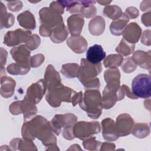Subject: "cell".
Returning <instances> with one entry per match:
<instances>
[{"label": "cell", "instance_id": "obj_42", "mask_svg": "<svg viewBox=\"0 0 151 151\" xmlns=\"http://www.w3.org/2000/svg\"><path fill=\"white\" fill-rule=\"evenodd\" d=\"M124 14L129 17L130 18H135L136 17H137L139 16V11L137 8H136L135 7H133V6H130L127 8L126 9V11L124 12Z\"/></svg>", "mask_w": 151, "mask_h": 151}, {"label": "cell", "instance_id": "obj_27", "mask_svg": "<svg viewBox=\"0 0 151 151\" xmlns=\"http://www.w3.org/2000/svg\"><path fill=\"white\" fill-rule=\"evenodd\" d=\"M66 10L73 14H81L84 7V1H61Z\"/></svg>", "mask_w": 151, "mask_h": 151}, {"label": "cell", "instance_id": "obj_4", "mask_svg": "<svg viewBox=\"0 0 151 151\" xmlns=\"http://www.w3.org/2000/svg\"><path fill=\"white\" fill-rule=\"evenodd\" d=\"M76 93L73 89L64 86L62 84L48 89L45 99L50 106L57 107L62 101L71 102L73 96Z\"/></svg>", "mask_w": 151, "mask_h": 151}, {"label": "cell", "instance_id": "obj_30", "mask_svg": "<svg viewBox=\"0 0 151 151\" xmlns=\"http://www.w3.org/2000/svg\"><path fill=\"white\" fill-rule=\"evenodd\" d=\"M79 71V66L77 64L69 63L64 64L61 70L64 76L67 78H74L77 77Z\"/></svg>", "mask_w": 151, "mask_h": 151}, {"label": "cell", "instance_id": "obj_38", "mask_svg": "<svg viewBox=\"0 0 151 151\" xmlns=\"http://www.w3.org/2000/svg\"><path fill=\"white\" fill-rule=\"evenodd\" d=\"M50 8L61 15L64 13L65 7L64 6L61 1H52L50 4Z\"/></svg>", "mask_w": 151, "mask_h": 151}, {"label": "cell", "instance_id": "obj_15", "mask_svg": "<svg viewBox=\"0 0 151 151\" xmlns=\"http://www.w3.org/2000/svg\"><path fill=\"white\" fill-rule=\"evenodd\" d=\"M44 83L46 88L48 89L61 84L60 75L52 65H48L46 68L44 76Z\"/></svg>", "mask_w": 151, "mask_h": 151}, {"label": "cell", "instance_id": "obj_13", "mask_svg": "<svg viewBox=\"0 0 151 151\" xmlns=\"http://www.w3.org/2000/svg\"><path fill=\"white\" fill-rule=\"evenodd\" d=\"M106 57V52L103 47L99 44H94L88 49L86 53V60L94 64L100 63Z\"/></svg>", "mask_w": 151, "mask_h": 151}, {"label": "cell", "instance_id": "obj_43", "mask_svg": "<svg viewBox=\"0 0 151 151\" xmlns=\"http://www.w3.org/2000/svg\"><path fill=\"white\" fill-rule=\"evenodd\" d=\"M150 12H149L147 13L144 14L142 16V21L143 23L146 26H150Z\"/></svg>", "mask_w": 151, "mask_h": 151}, {"label": "cell", "instance_id": "obj_9", "mask_svg": "<svg viewBox=\"0 0 151 151\" xmlns=\"http://www.w3.org/2000/svg\"><path fill=\"white\" fill-rule=\"evenodd\" d=\"M45 89L46 87L44 81L40 80L28 88L24 100L35 104H37L43 97L45 92Z\"/></svg>", "mask_w": 151, "mask_h": 151}, {"label": "cell", "instance_id": "obj_1", "mask_svg": "<svg viewBox=\"0 0 151 151\" xmlns=\"http://www.w3.org/2000/svg\"><path fill=\"white\" fill-rule=\"evenodd\" d=\"M52 131L50 123L41 116H38L32 120L24 123L22 128V135L23 137L28 139H34L37 137L44 145H47V142L49 141L55 143V137L51 133Z\"/></svg>", "mask_w": 151, "mask_h": 151}, {"label": "cell", "instance_id": "obj_37", "mask_svg": "<svg viewBox=\"0 0 151 151\" xmlns=\"http://www.w3.org/2000/svg\"><path fill=\"white\" fill-rule=\"evenodd\" d=\"M40 44V39L38 35L34 34L31 35L28 41L25 44V45L30 50H34L36 49Z\"/></svg>", "mask_w": 151, "mask_h": 151}, {"label": "cell", "instance_id": "obj_11", "mask_svg": "<svg viewBox=\"0 0 151 151\" xmlns=\"http://www.w3.org/2000/svg\"><path fill=\"white\" fill-rule=\"evenodd\" d=\"M11 54L18 64L25 68H30V51L26 45L13 48Z\"/></svg>", "mask_w": 151, "mask_h": 151}, {"label": "cell", "instance_id": "obj_18", "mask_svg": "<svg viewBox=\"0 0 151 151\" xmlns=\"http://www.w3.org/2000/svg\"><path fill=\"white\" fill-rule=\"evenodd\" d=\"M120 73L119 70L116 67L110 68L104 72V77L108 87L118 90L120 85Z\"/></svg>", "mask_w": 151, "mask_h": 151}, {"label": "cell", "instance_id": "obj_33", "mask_svg": "<svg viewBox=\"0 0 151 151\" xmlns=\"http://www.w3.org/2000/svg\"><path fill=\"white\" fill-rule=\"evenodd\" d=\"M134 49V44H130L127 41H126L124 39H122L120 43L117 46L116 51L117 52L122 54L123 55H128L132 53Z\"/></svg>", "mask_w": 151, "mask_h": 151}, {"label": "cell", "instance_id": "obj_12", "mask_svg": "<svg viewBox=\"0 0 151 151\" xmlns=\"http://www.w3.org/2000/svg\"><path fill=\"white\" fill-rule=\"evenodd\" d=\"M133 124V120L130 115L126 113L119 115L117 117L116 124H115L119 136L129 134L132 131Z\"/></svg>", "mask_w": 151, "mask_h": 151}, {"label": "cell", "instance_id": "obj_6", "mask_svg": "<svg viewBox=\"0 0 151 151\" xmlns=\"http://www.w3.org/2000/svg\"><path fill=\"white\" fill-rule=\"evenodd\" d=\"M39 14L42 25L51 30L63 24L61 15L50 8L44 7L41 8Z\"/></svg>", "mask_w": 151, "mask_h": 151}, {"label": "cell", "instance_id": "obj_8", "mask_svg": "<svg viewBox=\"0 0 151 151\" xmlns=\"http://www.w3.org/2000/svg\"><path fill=\"white\" fill-rule=\"evenodd\" d=\"M31 37V32L29 31H24L18 29L15 31H8L4 37V44L8 46H15L19 43L28 41Z\"/></svg>", "mask_w": 151, "mask_h": 151}, {"label": "cell", "instance_id": "obj_44", "mask_svg": "<svg viewBox=\"0 0 151 151\" xmlns=\"http://www.w3.org/2000/svg\"><path fill=\"white\" fill-rule=\"evenodd\" d=\"M97 2L100 4L101 5H107L111 2V1H98Z\"/></svg>", "mask_w": 151, "mask_h": 151}, {"label": "cell", "instance_id": "obj_39", "mask_svg": "<svg viewBox=\"0 0 151 151\" xmlns=\"http://www.w3.org/2000/svg\"><path fill=\"white\" fill-rule=\"evenodd\" d=\"M96 12H97L96 8L94 5V4H93L88 6L84 7L83 10L81 14H82L83 16H84L86 18H90L95 15L96 14Z\"/></svg>", "mask_w": 151, "mask_h": 151}, {"label": "cell", "instance_id": "obj_5", "mask_svg": "<svg viewBox=\"0 0 151 151\" xmlns=\"http://www.w3.org/2000/svg\"><path fill=\"white\" fill-rule=\"evenodd\" d=\"M150 76L140 74L134 78L132 83V91L137 98L147 99L150 97Z\"/></svg>", "mask_w": 151, "mask_h": 151}, {"label": "cell", "instance_id": "obj_32", "mask_svg": "<svg viewBox=\"0 0 151 151\" xmlns=\"http://www.w3.org/2000/svg\"><path fill=\"white\" fill-rule=\"evenodd\" d=\"M123 61V57L119 54H111L105 57L104 65L105 67H116L119 66Z\"/></svg>", "mask_w": 151, "mask_h": 151}, {"label": "cell", "instance_id": "obj_26", "mask_svg": "<svg viewBox=\"0 0 151 151\" xmlns=\"http://www.w3.org/2000/svg\"><path fill=\"white\" fill-rule=\"evenodd\" d=\"M20 111L22 113L25 121L32 119L37 113V107L35 104L24 100L20 103Z\"/></svg>", "mask_w": 151, "mask_h": 151}, {"label": "cell", "instance_id": "obj_31", "mask_svg": "<svg viewBox=\"0 0 151 151\" xmlns=\"http://www.w3.org/2000/svg\"><path fill=\"white\" fill-rule=\"evenodd\" d=\"M104 15L113 20L119 18L122 15V11L120 7L117 5H107L103 11Z\"/></svg>", "mask_w": 151, "mask_h": 151}, {"label": "cell", "instance_id": "obj_19", "mask_svg": "<svg viewBox=\"0 0 151 151\" xmlns=\"http://www.w3.org/2000/svg\"><path fill=\"white\" fill-rule=\"evenodd\" d=\"M119 90H114L106 86L103 91V107L109 109L112 107L117 100H118L117 91Z\"/></svg>", "mask_w": 151, "mask_h": 151}, {"label": "cell", "instance_id": "obj_41", "mask_svg": "<svg viewBox=\"0 0 151 151\" xmlns=\"http://www.w3.org/2000/svg\"><path fill=\"white\" fill-rule=\"evenodd\" d=\"M8 7L10 11L17 12L19 11L22 7V3L20 1H10L8 2Z\"/></svg>", "mask_w": 151, "mask_h": 151}, {"label": "cell", "instance_id": "obj_25", "mask_svg": "<svg viewBox=\"0 0 151 151\" xmlns=\"http://www.w3.org/2000/svg\"><path fill=\"white\" fill-rule=\"evenodd\" d=\"M89 31L91 34L99 35L101 34L105 28V21L101 16H97L92 19L88 24Z\"/></svg>", "mask_w": 151, "mask_h": 151}, {"label": "cell", "instance_id": "obj_24", "mask_svg": "<svg viewBox=\"0 0 151 151\" xmlns=\"http://www.w3.org/2000/svg\"><path fill=\"white\" fill-rule=\"evenodd\" d=\"M15 87V81L11 77H1V93L4 97L8 98L12 96Z\"/></svg>", "mask_w": 151, "mask_h": 151}, {"label": "cell", "instance_id": "obj_17", "mask_svg": "<svg viewBox=\"0 0 151 151\" xmlns=\"http://www.w3.org/2000/svg\"><path fill=\"white\" fill-rule=\"evenodd\" d=\"M67 23L68 29L72 36H79L84 25L83 17L80 14H73L68 17Z\"/></svg>", "mask_w": 151, "mask_h": 151}, {"label": "cell", "instance_id": "obj_16", "mask_svg": "<svg viewBox=\"0 0 151 151\" xmlns=\"http://www.w3.org/2000/svg\"><path fill=\"white\" fill-rule=\"evenodd\" d=\"M103 138L106 140H115L119 137L116 129L114 122L110 119L106 118L102 120Z\"/></svg>", "mask_w": 151, "mask_h": 151}, {"label": "cell", "instance_id": "obj_29", "mask_svg": "<svg viewBox=\"0 0 151 151\" xmlns=\"http://www.w3.org/2000/svg\"><path fill=\"white\" fill-rule=\"evenodd\" d=\"M15 21L14 15L11 13H7L5 6L1 2V28H9L13 25Z\"/></svg>", "mask_w": 151, "mask_h": 151}, {"label": "cell", "instance_id": "obj_14", "mask_svg": "<svg viewBox=\"0 0 151 151\" xmlns=\"http://www.w3.org/2000/svg\"><path fill=\"white\" fill-rule=\"evenodd\" d=\"M122 33L124 40L130 44H134L139 40L141 29L136 23L132 22L124 28Z\"/></svg>", "mask_w": 151, "mask_h": 151}, {"label": "cell", "instance_id": "obj_40", "mask_svg": "<svg viewBox=\"0 0 151 151\" xmlns=\"http://www.w3.org/2000/svg\"><path fill=\"white\" fill-rule=\"evenodd\" d=\"M44 60V57L42 54H37L31 58L30 65L32 67H38Z\"/></svg>", "mask_w": 151, "mask_h": 151}, {"label": "cell", "instance_id": "obj_10", "mask_svg": "<svg viewBox=\"0 0 151 151\" xmlns=\"http://www.w3.org/2000/svg\"><path fill=\"white\" fill-rule=\"evenodd\" d=\"M77 121V117L73 114H57L50 123L52 131L57 135L60 134L63 127L73 126Z\"/></svg>", "mask_w": 151, "mask_h": 151}, {"label": "cell", "instance_id": "obj_28", "mask_svg": "<svg viewBox=\"0 0 151 151\" xmlns=\"http://www.w3.org/2000/svg\"><path fill=\"white\" fill-rule=\"evenodd\" d=\"M67 35L68 32L63 24L52 30L50 38L55 43H60L65 40Z\"/></svg>", "mask_w": 151, "mask_h": 151}, {"label": "cell", "instance_id": "obj_20", "mask_svg": "<svg viewBox=\"0 0 151 151\" xmlns=\"http://www.w3.org/2000/svg\"><path fill=\"white\" fill-rule=\"evenodd\" d=\"M67 45L76 53H83L87 47V41L82 36L70 37L67 40Z\"/></svg>", "mask_w": 151, "mask_h": 151}, {"label": "cell", "instance_id": "obj_2", "mask_svg": "<svg viewBox=\"0 0 151 151\" xmlns=\"http://www.w3.org/2000/svg\"><path fill=\"white\" fill-rule=\"evenodd\" d=\"M101 70V63L94 64L82 58L77 77L85 87L98 88L100 87V81L96 77Z\"/></svg>", "mask_w": 151, "mask_h": 151}, {"label": "cell", "instance_id": "obj_34", "mask_svg": "<svg viewBox=\"0 0 151 151\" xmlns=\"http://www.w3.org/2000/svg\"><path fill=\"white\" fill-rule=\"evenodd\" d=\"M150 130L148 125L144 123H137L132 130L133 134L137 137L143 138L147 136L149 133Z\"/></svg>", "mask_w": 151, "mask_h": 151}, {"label": "cell", "instance_id": "obj_21", "mask_svg": "<svg viewBox=\"0 0 151 151\" xmlns=\"http://www.w3.org/2000/svg\"><path fill=\"white\" fill-rule=\"evenodd\" d=\"M132 61L136 64H139L140 67L149 69L150 68V52L143 51H136L134 52L132 58Z\"/></svg>", "mask_w": 151, "mask_h": 151}, {"label": "cell", "instance_id": "obj_3", "mask_svg": "<svg viewBox=\"0 0 151 151\" xmlns=\"http://www.w3.org/2000/svg\"><path fill=\"white\" fill-rule=\"evenodd\" d=\"M80 107L91 119H97L101 113L103 105L100 93L97 90L86 91L83 98L79 103Z\"/></svg>", "mask_w": 151, "mask_h": 151}, {"label": "cell", "instance_id": "obj_35", "mask_svg": "<svg viewBox=\"0 0 151 151\" xmlns=\"http://www.w3.org/2000/svg\"><path fill=\"white\" fill-rule=\"evenodd\" d=\"M30 68L23 67L17 63H12L7 67V71L11 74H27Z\"/></svg>", "mask_w": 151, "mask_h": 151}, {"label": "cell", "instance_id": "obj_23", "mask_svg": "<svg viewBox=\"0 0 151 151\" xmlns=\"http://www.w3.org/2000/svg\"><path fill=\"white\" fill-rule=\"evenodd\" d=\"M19 25L26 28L34 29L35 28V21L33 14L29 11H25L21 13L17 17Z\"/></svg>", "mask_w": 151, "mask_h": 151}, {"label": "cell", "instance_id": "obj_36", "mask_svg": "<svg viewBox=\"0 0 151 151\" xmlns=\"http://www.w3.org/2000/svg\"><path fill=\"white\" fill-rule=\"evenodd\" d=\"M131 59L132 58L130 57L126 58L124 61V63L122 65V69L125 73H131L136 68V64L132 62Z\"/></svg>", "mask_w": 151, "mask_h": 151}, {"label": "cell", "instance_id": "obj_7", "mask_svg": "<svg viewBox=\"0 0 151 151\" xmlns=\"http://www.w3.org/2000/svg\"><path fill=\"white\" fill-rule=\"evenodd\" d=\"M73 132L75 137L84 139L91 134L100 132V127L97 122H79L73 127Z\"/></svg>", "mask_w": 151, "mask_h": 151}, {"label": "cell", "instance_id": "obj_22", "mask_svg": "<svg viewBox=\"0 0 151 151\" xmlns=\"http://www.w3.org/2000/svg\"><path fill=\"white\" fill-rule=\"evenodd\" d=\"M129 21V18L124 13H123L119 18L114 20L111 22L110 26V29L111 34L115 35H122L123 30Z\"/></svg>", "mask_w": 151, "mask_h": 151}]
</instances>
